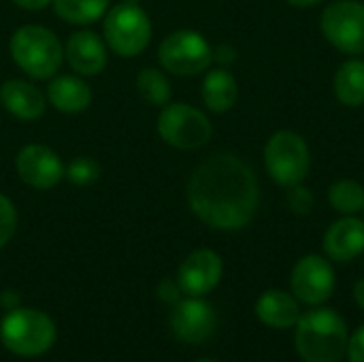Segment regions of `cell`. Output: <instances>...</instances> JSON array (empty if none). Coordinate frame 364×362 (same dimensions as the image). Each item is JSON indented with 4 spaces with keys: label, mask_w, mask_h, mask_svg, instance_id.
<instances>
[{
    "label": "cell",
    "mask_w": 364,
    "mask_h": 362,
    "mask_svg": "<svg viewBox=\"0 0 364 362\" xmlns=\"http://www.w3.org/2000/svg\"><path fill=\"white\" fill-rule=\"evenodd\" d=\"M186 196L192 213L209 228L241 230L258 211L260 186L243 158L215 151L194 169Z\"/></svg>",
    "instance_id": "cell-1"
},
{
    "label": "cell",
    "mask_w": 364,
    "mask_h": 362,
    "mask_svg": "<svg viewBox=\"0 0 364 362\" xmlns=\"http://www.w3.org/2000/svg\"><path fill=\"white\" fill-rule=\"evenodd\" d=\"M348 324L335 309H311L296 322L294 348L303 362H341L348 354Z\"/></svg>",
    "instance_id": "cell-2"
},
{
    "label": "cell",
    "mask_w": 364,
    "mask_h": 362,
    "mask_svg": "<svg viewBox=\"0 0 364 362\" xmlns=\"http://www.w3.org/2000/svg\"><path fill=\"white\" fill-rule=\"evenodd\" d=\"M11 60L34 81H49L64 64V45L58 34L38 23L19 26L9 41Z\"/></svg>",
    "instance_id": "cell-3"
},
{
    "label": "cell",
    "mask_w": 364,
    "mask_h": 362,
    "mask_svg": "<svg viewBox=\"0 0 364 362\" xmlns=\"http://www.w3.org/2000/svg\"><path fill=\"white\" fill-rule=\"evenodd\" d=\"M154 26L149 13L141 6V2L122 0L102 17V38L119 58H136L151 43Z\"/></svg>",
    "instance_id": "cell-4"
},
{
    "label": "cell",
    "mask_w": 364,
    "mask_h": 362,
    "mask_svg": "<svg viewBox=\"0 0 364 362\" xmlns=\"http://www.w3.org/2000/svg\"><path fill=\"white\" fill-rule=\"evenodd\" d=\"M0 341L15 356H43L55 344V324L45 312L17 307L2 318Z\"/></svg>",
    "instance_id": "cell-5"
},
{
    "label": "cell",
    "mask_w": 364,
    "mask_h": 362,
    "mask_svg": "<svg viewBox=\"0 0 364 362\" xmlns=\"http://www.w3.org/2000/svg\"><path fill=\"white\" fill-rule=\"evenodd\" d=\"M264 166L277 186L292 188L303 183L311 169L307 141L292 130H277L264 145Z\"/></svg>",
    "instance_id": "cell-6"
},
{
    "label": "cell",
    "mask_w": 364,
    "mask_h": 362,
    "mask_svg": "<svg viewBox=\"0 0 364 362\" xmlns=\"http://www.w3.org/2000/svg\"><path fill=\"white\" fill-rule=\"evenodd\" d=\"M158 134L160 139L181 151H194L205 147L213 137V126L209 117L188 105V102H168L158 115Z\"/></svg>",
    "instance_id": "cell-7"
},
{
    "label": "cell",
    "mask_w": 364,
    "mask_h": 362,
    "mask_svg": "<svg viewBox=\"0 0 364 362\" xmlns=\"http://www.w3.org/2000/svg\"><path fill=\"white\" fill-rule=\"evenodd\" d=\"M160 66L177 77H196L213 64V47L196 30H175L158 47Z\"/></svg>",
    "instance_id": "cell-8"
},
{
    "label": "cell",
    "mask_w": 364,
    "mask_h": 362,
    "mask_svg": "<svg viewBox=\"0 0 364 362\" xmlns=\"http://www.w3.org/2000/svg\"><path fill=\"white\" fill-rule=\"evenodd\" d=\"M320 28L324 38L348 55L364 53V4L358 0H337L322 11Z\"/></svg>",
    "instance_id": "cell-9"
},
{
    "label": "cell",
    "mask_w": 364,
    "mask_h": 362,
    "mask_svg": "<svg viewBox=\"0 0 364 362\" xmlns=\"http://www.w3.org/2000/svg\"><path fill=\"white\" fill-rule=\"evenodd\" d=\"M335 284L337 277L333 265L318 254H309L301 258L290 275L292 294L305 305L326 303L335 292Z\"/></svg>",
    "instance_id": "cell-10"
},
{
    "label": "cell",
    "mask_w": 364,
    "mask_h": 362,
    "mask_svg": "<svg viewBox=\"0 0 364 362\" xmlns=\"http://www.w3.org/2000/svg\"><path fill=\"white\" fill-rule=\"evenodd\" d=\"M66 164L47 145L28 143L15 156V171L19 179L34 190H51L64 179Z\"/></svg>",
    "instance_id": "cell-11"
},
{
    "label": "cell",
    "mask_w": 364,
    "mask_h": 362,
    "mask_svg": "<svg viewBox=\"0 0 364 362\" xmlns=\"http://www.w3.org/2000/svg\"><path fill=\"white\" fill-rule=\"evenodd\" d=\"M168 326L173 335L183 344H205L218 326L215 309L203 301V297L179 299L168 316Z\"/></svg>",
    "instance_id": "cell-12"
},
{
    "label": "cell",
    "mask_w": 364,
    "mask_h": 362,
    "mask_svg": "<svg viewBox=\"0 0 364 362\" xmlns=\"http://www.w3.org/2000/svg\"><path fill=\"white\" fill-rule=\"evenodd\" d=\"M224 262L213 250H196L186 256L177 271V284L188 297H207L213 292L222 280Z\"/></svg>",
    "instance_id": "cell-13"
},
{
    "label": "cell",
    "mask_w": 364,
    "mask_h": 362,
    "mask_svg": "<svg viewBox=\"0 0 364 362\" xmlns=\"http://www.w3.org/2000/svg\"><path fill=\"white\" fill-rule=\"evenodd\" d=\"M64 62L81 77H96L109 62V47L94 30H75L64 43Z\"/></svg>",
    "instance_id": "cell-14"
},
{
    "label": "cell",
    "mask_w": 364,
    "mask_h": 362,
    "mask_svg": "<svg viewBox=\"0 0 364 362\" xmlns=\"http://www.w3.org/2000/svg\"><path fill=\"white\" fill-rule=\"evenodd\" d=\"M2 109L19 122H36L47 111V96L41 87L26 79H6L0 85Z\"/></svg>",
    "instance_id": "cell-15"
},
{
    "label": "cell",
    "mask_w": 364,
    "mask_h": 362,
    "mask_svg": "<svg viewBox=\"0 0 364 362\" xmlns=\"http://www.w3.org/2000/svg\"><path fill=\"white\" fill-rule=\"evenodd\" d=\"M324 254L335 262H350L364 252V222L354 215H343L324 233Z\"/></svg>",
    "instance_id": "cell-16"
},
{
    "label": "cell",
    "mask_w": 364,
    "mask_h": 362,
    "mask_svg": "<svg viewBox=\"0 0 364 362\" xmlns=\"http://www.w3.org/2000/svg\"><path fill=\"white\" fill-rule=\"evenodd\" d=\"M47 102L66 115H77L83 113L92 105V87L81 79V75H55L49 79L47 85Z\"/></svg>",
    "instance_id": "cell-17"
},
{
    "label": "cell",
    "mask_w": 364,
    "mask_h": 362,
    "mask_svg": "<svg viewBox=\"0 0 364 362\" xmlns=\"http://www.w3.org/2000/svg\"><path fill=\"white\" fill-rule=\"evenodd\" d=\"M256 316L264 326L286 331L296 326L301 314L299 299L284 290H267L256 301Z\"/></svg>",
    "instance_id": "cell-18"
},
{
    "label": "cell",
    "mask_w": 364,
    "mask_h": 362,
    "mask_svg": "<svg viewBox=\"0 0 364 362\" xmlns=\"http://www.w3.org/2000/svg\"><path fill=\"white\" fill-rule=\"evenodd\" d=\"M200 96L209 111H213V113L230 111L239 98V85H237L235 75L222 66L207 70L203 85H200Z\"/></svg>",
    "instance_id": "cell-19"
},
{
    "label": "cell",
    "mask_w": 364,
    "mask_h": 362,
    "mask_svg": "<svg viewBox=\"0 0 364 362\" xmlns=\"http://www.w3.org/2000/svg\"><path fill=\"white\" fill-rule=\"evenodd\" d=\"M333 90L343 107L358 109L364 105V60H346L333 79Z\"/></svg>",
    "instance_id": "cell-20"
},
{
    "label": "cell",
    "mask_w": 364,
    "mask_h": 362,
    "mask_svg": "<svg viewBox=\"0 0 364 362\" xmlns=\"http://www.w3.org/2000/svg\"><path fill=\"white\" fill-rule=\"evenodd\" d=\"M111 0H53L55 15L70 26H90L105 17Z\"/></svg>",
    "instance_id": "cell-21"
},
{
    "label": "cell",
    "mask_w": 364,
    "mask_h": 362,
    "mask_svg": "<svg viewBox=\"0 0 364 362\" xmlns=\"http://www.w3.org/2000/svg\"><path fill=\"white\" fill-rule=\"evenodd\" d=\"M136 92L141 94V98L151 105V107H164L171 102L173 96V87L168 77L164 75V70L154 68V66H145L139 70L136 75Z\"/></svg>",
    "instance_id": "cell-22"
},
{
    "label": "cell",
    "mask_w": 364,
    "mask_h": 362,
    "mask_svg": "<svg viewBox=\"0 0 364 362\" xmlns=\"http://www.w3.org/2000/svg\"><path fill=\"white\" fill-rule=\"evenodd\" d=\"M328 203L341 215H354L364 209L363 183L354 179H341L328 188Z\"/></svg>",
    "instance_id": "cell-23"
},
{
    "label": "cell",
    "mask_w": 364,
    "mask_h": 362,
    "mask_svg": "<svg viewBox=\"0 0 364 362\" xmlns=\"http://www.w3.org/2000/svg\"><path fill=\"white\" fill-rule=\"evenodd\" d=\"M64 177L73 186L87 188V186H92V183L98 181V177H100V164L94 158H90V156H77V158H73L66 164Z\"/></svg>",
    "instance_id": "cell-24"
},
{
    "label": "cell",
    "mask_w": 364,
    "mask_h": 362,
    "mask_svg": "<svg viewBox=\"0 0 364 362\" xmlns=\"http://www.w3.org/2000/svg\"><path fill=\"white\" fill-rule=\"evenodd\" d=\"M17 209L13 205V201L4 194H0V250L15 237L17 233Z\"/></svg>",
    "instance_id": "cell-25"
},
{
    "label": "cell",
    "mask_w": 364,
    "mask_h": 362,
    "mask_svg": "<svg viewBox=\"0 0 364 362\" xmlns=\"http://www.w3.org/2000/svg\"><path fill=\"white\" fill-rule=\"evenodd\" d=\"M286 203H288V209H290L294 215H309V213L314 211V205H316L311 190L305 188L303 183L288 188Z\"/></svg>",
    "instance_id": "cell-26"
},
{
    "label": "cell",
    "mask_w": 364,
    "mask_h": 362,
    "mask_svg": "<svg viewBox=\"0 0 364 362\" xmlns=\"http://www.w3.org/2000/svg\"><path fill=\"white\" fill-rule=\"evenodd\" d=\"M156 292H158V299L162 301V303H168V305H175L179 299H181V288H179V284L177 282H173V280H162L160 284H158V288H156Z\"/></svg>",
    "instance_id": "cell-27"
},
{
    "label": "cell",
    "mask_w": 364,
    "mask_h": 362,
    "mask_svg": "<svg viewBox=\"0 0 364 362\" xmlns=\"http://www.w3.org/2000/svg\"><path fill=\"white\" fill-rule=\"evenodd\" d=\"M346 356L350 358V362H364V324L352 333Z\"/></svg>",
    "instance_id": "cell-28"
},
{
    "label": "cell",
    "mask_w": 364,
    "mask_h": 362,
    "mask_svg": "<svg viewBox=\"0 0 364 362\" xmlns=\"http://www.w3.org/2000/svg\"><path fill=\"white\" fill-rule=\"evenodd\" d=\"M213 62L222 68H228L237 62V49L232 45H218L213 49Z\"/></svg>",
    "instance_id": "cell-29"
},
{
    "label": "cell",
    "mask_w": 364,
    "mask_h": 362,
    "mask_svg": "<svg viewBox=\"0 0 364 362\" xmlns=\"http://www.w3.org/2000/svg\"><path fill=\"white\" fill-rule=\"evenodd\" d=\"M0 307L6 309V312L17 309V307H19V294H17L15 290H4V292L0 294Z\"/></svg>",
    "instance_id": "cell-30"
},
{
    "label": "cell",
    "mask_w": 364,
    "mask_h": 362,
    "mask_svg": "<svg viewBox=\"0 0 364 362\" xmlns=\"http://www.w3.org/2000/svg\"><path fill=\"white\" fill-rule=\"evenodd\" d=\"M15 6L23 9V11H43L47 6H51L53 0H13Z\"/></svg>",
    "instance_id": "cell-31"
},
{
    "label": "cell",
    "mask_w": 364,
    "mask_h": 362,
    "mask_svg": "<svg viewBox=\"0 0 364 362\" xmlns=\"http://www.w3.org/2000/svg\"><path fill=\"white\" fill-rule=\"evenodd\" d=\"M354 301L358 303V307L364 312V277L358 280L356 286H354Z\"/></svg>",
    "instance_id": "cell-32"
},
{
    "label": "cell",
    "mask_w": 364,
    "mask_h": 362,
    "mask_svg": "<svg viewBox=\"0 0 364 362\" xmlns=\"http://www.w3.org/2000/svg\"><path fill=\"white\" fill-rule=\"evenodd\" d=\"M322 0H288L290 6H296V9H309V6H316L320 4Z\"/></svg>",
    "instance_id": "cell-33"
},
{
    "label": "cell",
    "mask_w": 364,
    "mask_h": 362,
    "mask_svg": "<svg viewBox=\"0 0 364 362\" xmlns=\"http://www.w3.org/2000/svg\"><path fill=\"white\" fill-rule=\"evenodd\" d=\"M196 362H218V361H209V358H203V361H196Z\"/></svg>",
    "instance_id": "cell-34"
},
{
    "label": "cell",
    "mask_w": 364,
    "mask_h": 362,
    "mask_svg": "<svg viewBox=\"0 0 364 362\" xmlns=\"http://www.w3.org/2000/svg\"><path fill=\"white\" fill-rule=\"evenodd\" d=\"M128 2H141V0H128Z\"/></svg>",
    "instance_id": "cell-35"
},
{
    "label": "cell",
    "mask_w": 364,
    "mask_h": 362,
    "mask_svg": "<svg viewBox=\"0 0 364 362\" xmlns=\"http://www.w3.org/2000/svg\"><path fill=\"white\" fill-rule=\"evenodd\" d=\"M363 254H364V252H363Z\"/></svg>",
    "instance_id": "cell-36"
}]
</instances>
